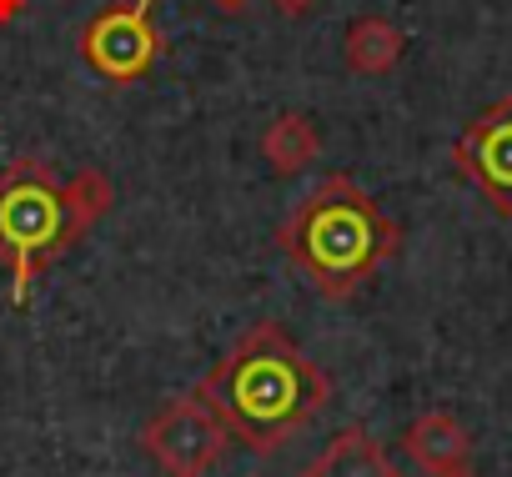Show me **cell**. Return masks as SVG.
Returning a JSON list of instances; mask_svg holds the SVG:
<instances>
[{
    "label": "cell",
    "mask_w": 512,
    "mask_h": 477,
    "mask_svg": "<svg viewBox=\"0 0 512 477\" xmlns=\"http://www.w3.org/2000/svg\"><path fill=\"white\" fill-rule=\"evenodd\" d=\"M191 392L221 417L231 442L272 457L332 402V377L297 347L282 322H256Z\"/></svg>",
    "instance_id": "1"
},
{
    "label": "cell",
    "mask_w": 512,
    "mask_h": 477,
    "mask_svg": "<svg viewBox=\"0 0 512 477\" xmlns=\"http://www.w3.org/2000/svg\"><path fill=\"white\" fill-rule=\"evenodd\" d=\"M116 206V186L106 171L81 166L76 176H56L51 156H16L0 171V267L11 272V307L31 302V287L46 267H56L71 247L106 221Z\"/></svg>",
    "instance_id": "2"
},
{
    "label": "cell",
    "mask_w": 512,
    "mask_h": 477,
    "mask_svg": "<svg viewBox=\"0 0 512 477\" xmlns=\"http://www.w3.org/2000/svg\"><path fill=\"white\" fill-rule=\"evenodd\" d=\"M407 242L397 216L377 206L347 171L322 176L297 211L277 226V252L307 277V287L322 302H347L357 297L382 262H392Z\"/></svg>",
    "instance_id": "3"
},
{
    "label": "cell",
    "mask_w": 512,
    "mask_h": 477,
    "mask_svg": "<svg viewBox=\"0 0 512 477\" xmlns=\"http://www.w3.org/2000/svg\"><path fill=\"white\" fill-rule=\"evenodd\" d=\"M231 447H236L231 432L221 427V417L196 392H181V397L161 402L141 427V452L166 477H206V472L221 467V457Z\"/></svg>",
    "instance_id": "4"
},
{
    "label": "cell",
    "mask_w": 512,
    "mask_h": 477,
    "mask_svg": "<svg viewBox=\"0 0 512 477\" xmlns=\"http://www.w3.org/2000/svg\"><path fill=\"white\" fill-rule=\"evenodd\" d=\"M76 51L111 86L141 81L166 51V41L156 31V0H116V6H101L81 26Z\"/></svg>",
    "instance_id": "5"
},
{
    "label": "cell",
    "mask_w": 512,
    "mask_h": 477,
    "mask_svg": "<svg viewBox=\"0 0 512 477\" xmlns=\"http://www.w3.org/2000/svg\"><path fill=\"white\" fill-rule=\"evenodd\" d=\"M452 166L477 196L492 206V216L512 221V96L482 106L462 136L452 141Z\"/></svg>",
    "instance_id": "6"
},
{
    "label": "cell",
    "mask_w": 512,
    "mask_h": 477,
    "mask_svg": "<svg viewBox=\"0 0 512 477\" xmlns=\"http://www.w3.org/2000/svg\"><path fill=\"white\" fill-rule=\"evenodd\" d=\"M402 447L427 477H447L457 467H472V432L442 407L412 417V427L402 432Z\"/></svg>",
    "instance_id": "7"
},
{
    "label": "cell",
    "mask_w": 512,
    "mask_h": 477,
    "mask_svg": "<svg viewBox=\"0 0 512 477\" xmlns=\"http://www.w3.org/2000/svg\"><path fill=\"white\" fill-rule=\"evenodd\" d=\"M302 477H402V467L387 457V447L367 427H342L322 442V452L302 467Z\"/></svg>",
    "instance_id": "8"
},
{
    "label": "cell",
    "mask_w": 512,
    "mask_h": 477,
    "mask_svg": "<svg viewBox=\"0 0 512 477\" xmlns=\"http://www.w3.org/2000/svg\"><path fill=\"white\" fill-rule=\"evenodd\" d=\"M407 56V36L402 26H392L387 16H357L342 31V66L352 76H392Z\"/></svg>",
    "instance_id": "9"
},
{
    "label": "cell",
    "mask_w": 512,
    "mask_h": 477,
    "mask_svg": "<svg viewBox=\"0 0 512 477\" xmlns=\"http://www.w3.org/2000/svg\"><path fill=\"white\" fill-rule=\"evenodd\" d=\"M322 156V126L307 111H277L262 131V161L277 176H302Z\"/></svg>",
    "instance_id": "10"
},
{
    "label": "cell",
    "mask_w": 512,
    "mask_h": 477,
    "mask_svg": "<svg viewBox=\"0 0 512 477\" xmlns=\"http://www.w3.org/2000/svg\"><path fill=\"white\" fill-rule=\"evenodd\" d=\"M211 6H216V11H226V16H236V11L246 6V0H211ZM272 6H277L287 21H302V16H312V11H317V0H272Z\"/></svg>",
    "instance_id": "11"
},
{
    "label": "cell",
    "mask_w": 512,
    "mask_h": 477,
    "mask_svg": "<svg viewBox=\"0 0 512 477\" xmlns=\"http://www.w3.org/2000/svg\"><path fill=\"white\" fill-rule=\"evenodd\" d=\"M26 6H31V0H0V26H16L26 16Z\"/></svg>",
    "instance_id": "12"
},
{
    "label": "cell",
    "mask_w": 512,
    "mask_h": 477,
    "mask_svg": "<svg viewBox=\"0 0 512 477\" xmlns=\"http://www.w3.org/2000/svg\"><path fill=\"white\" fill-rule=\"evenodd\" d=\"M447 477H482L477 467H457V472H447Z\"/></svg>",
    "instance_id": "13"
}]
</instances>
